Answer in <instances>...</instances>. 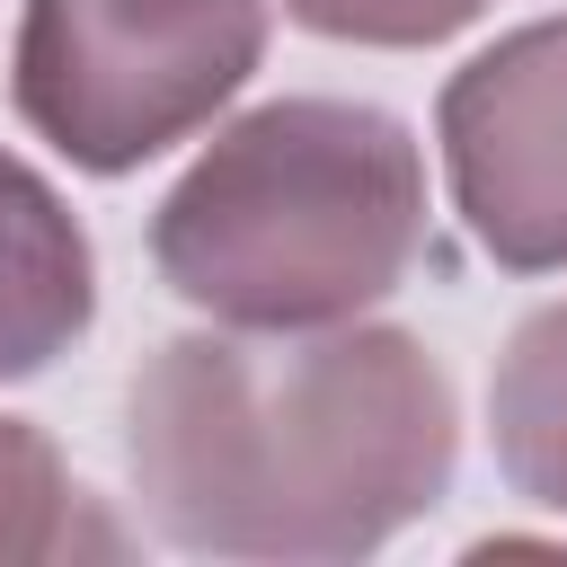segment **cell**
<instances>
[{"instance_id":"1","label":"cell","mask_w":567,"mask_h":567,"mask_svg":"<svg viewBox=\"0 0 567 567\" xmlns=\"http://www.w3.org/2000/svg\"><path fill=\"white\" fill-rule=\"evenodd\" d=\"M133 487L177 549L354 558L452 478V381L408 328L177 337L133 381Z\"/></svg>"},{"instance_id":"2","label":"cell","mask_w":567,"mask_h":567,"mask_svg":"<svg viewBox=\"0 0 567 567\" xmlns=\"http://www.w3.org/2000/svg\"><path fill=\"white\" fill-rule=\"evenodd\" d=\"M425 239V159L399 115L275 97L159 204V275L230 328H328L381 301Z\"/></svg>"},{"instance_id":"3","label":"cell","mask_w":567,"mask_h":567,"mask_svg":"<svg viewBox=\"0 0 567 567\" xmlns=\"http://www.w3.org/2000/svg\"><path fill=\"white\" fill-rule=\"evenodd\" d=\"M257 0H27L18 115L80 168H142L257 71Z\"/></svg>"},{"instance_id":"4","label":"cell","mask_w":567,"mask_h":567,"mask_svg":"<svg viewBox=\"0 0 567 567\" xmlns=\"http://www.w3.org/2000/svg\"><path fill=\"white\" fill-rule=\"evenodd\" d=\"M443 159L461 221L496 266H567V18L514 27L452 71Z\"/></svg>"},{"instance_id":"5","label":"cell","mask_w":567,"mask_h":567,"mask_svg":"<svg viewBox=\"0 0 567 567\" xmlns=\"http://www.w3.org/2000/svg\"><path fill=\"white\" fill-rule=\"evenodd\" d=\"M89 239L62 195L0 151V381L44 372L89 328Z\"/></svg>"},{"instance_id":"6","label":"cell","mask_w":567,"mask_h":567,"mask_svg":"<svg viewBox=\"0 0 567 567\" xmlns=\"http://www.w3.org/2000/svg\"><path fill=\"white\" fill-rule=\"evenodd\" d=\"M487 416H496V461L505 478L567 514V301L532 310L496 363V390H487Z\"/></svg>"},{"instance_id":"7","label":"cell","mask_w":567,"mask_h":567,"mask_svg":"<svg viewBox=\"0 0 567 567\" xmlns=\"http://www.w3.org/2000/svg\"><path fill=\"white\" fill-rule=\"evenodd\" d=\"M71 549H115V532L89 514L53 443L0 416V558H71Z\"/></svg>"},{"instance_id":"8","label":"cell","mask_w":567,"mask_h":567,"mask_svg":"<svg viewBox=\"0 0 567 567\" xmlns=\"http://www.w3.org/2000/svg\"><path fill=\"white\" fill-rule=\"evenodd\" d=\"M284 9L346 44H434V35L470 27L487 0H284Z\"/></svg>"}]
</instances>
